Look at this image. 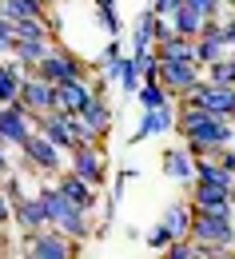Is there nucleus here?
I'll return each mask as SVG.
<instances>
[{
	"label": "nucleus",
	"mask_w": 235,
	"mask_h": 259,
	"mask_svg": "<svg viewBox=\"0 0 235 259\" xmlns=\"http://www.w3.org/2000/svg\"><path fill=\"white\" fill-rule=\"evenodd\" d=\"M96 4V16L108 28V36H120V16H116V0H92Z\"/></svg>",
	"instance_id": "nucleus-29"
},
{
	"label": "nucleus",
	"mask_w": 235,
	"mask_h": 259,
	"mask_svg": "<svg viewBox=\"0 0 235 259\" xmlns=\"http://www.w3.org/2000/svg\"><path fill=\"white\" fill-rule=\"evenodd\" d=\"M227 120H231V124H235V108H231V116H227Z\"/></svg>",
	"instance_id": "nucleus-43"
},
{
	"label": "nucleus",
	"mask_w": 235,
	"mask_h": 259,
	"mask_svg": "<svg viewBox=\"0 0 235 259\" xmlns=\"http://www.w3.org/2000/svg\"><path fill=\"white\" fill-rule=\"evenodd\" d=\"M28 116H48V112H56V88L52 84H44V80H36L28 76L24 84H20V100H16Z\"/></svg>",
	"instance_id": "nucleus-9"
},
{
	"label": "nucleus",
	"mask_w": 235,
	"mask_h": 259,
	"mask_svg": "<svg viewBox=\"0 0 235 259\" xmlns=\"http://www.w3.org/2000/svg\"><path fill=\"white\" fill-rule=\"evenodd\" d=\"M36 199H40V207H44L48 227H56L60 235L76 239V243H88V235H92V220H88L80 207H72V203H68L56 188H40V192H36Z\"/></svg>",
	"instance_id": "nucleus-2"
},
{
	"label": "nucleus",
	"mask_w": 235,
	"mask_h": 259,
	"mask_svg": "<svg viewBox=\"0 0 235 259\" xmlns=\"http://www.w3.org/2000/svg\"><path fill=\"white\" fill-rule=\"evenodd\" d=\"M156 28H160V20L152 16V8H144V12L135 16V24H132V36H128V44H132V56H135V52H148V48H156Z\"/></svg>",
	"instance_id": "nucleus-17"
},
{
	"label": "nucleus",
	"mask_w": 235,
	"mask_h": 259,
	"mask_svg": "<svg viewBox=\"0 0 235 259\" xmlns=\"http://www.w3.org/2000/svg\"><path fill=\"white\" fill-rule=\"evenodd\" d=\"M164 176L175 184H192L196 180V160L183 152V148H168L164 152Z\"/></svg>",
	"instance_id": "nucleus-18"
},
{
	"label": "nucleus",
	"mask_w": 235,
	"mask_h": 259,
	"mask_svg": "<svg viewBox=\"0 0 235 259\" xmlns=\"http://www.w3.org/2000/svg\"><path fill=\"white\" fill-rule=\"evenodd\" d=\"M12 224L20 227V235H24V231H44V227H48L44 207H40V199H36V195H24V199H16V203H12Z\"/></svg>",
	"instance_id": "nucleus-15"
},
{
	"label": "nucleus",
	"mask_w": 235,
	"mask_h": 259,
	"mask_svg": "<svg viewBox=\"0 0 235 259\" xmlns=\"http://www.w3.org/2000/svg\"><path fill=\"white\" fill-rule=\"evenodd\" d=\"M40 4H44V8H48V4H56V0H40Z\"/></svg>",
	"instance_id": "nucleus-42"
},
{
	"label": "nucleus",
	"mask_w": 235,
	"mask_h": 259,
	"mask_svg": "<svg viewBox=\"0 0 235 259\" xmlns=\"http://www.w3.org/2000/svg\"><path fill=\"white\" fill-rule=\"evenodd\" d=\"M0 259H4V255H0Z\"/></svg>",
	"instance_id": "nucleus-45"
},
{
	"label": "nucleus",
	"mask_w": 235,
	"mask_h": 259,
	"mask_svg": "<svg viewBox=\"0 0 235 259\" xmlns=\"http://www.w3.org/2000/svg\"><path fill=\"white\" fill-rule=\"evenodd\" d=\"M20 152H24V160L32 163L36 171H64V156H60L40 132H32V136L20 144Z\"/></svg>",
	"instance_id": "nucleus-11"
},
{
	"label": "nucleus",
	"mask_w": 235,
	"mask_h": 259,
	"mask_svg": "<svg viewBox=\"0 0 235 259\" xmlns=\"http://www.w3.org/2000/svg\"><path fill=\"white\" fill-rule=\"evenodd\" d=\"M168 132H175V104H164L160 112H144V116H139V128L132 132V144L168 136Z\"/></svg>",
	"instance_id": "nucleus-13"
},
{
	"label": "nucleus",
	"mask_w": 235,
	"mask_h": 259,
	"mask_svg": "<svg viewBox=\"0 0 235 259\" xmlns=\"http://www.w3.org/2000/svg\"><path fill=\"white\" fill-rule=\"evenodd\" d=\"M124 56V40L120 36H112L108 44H104V52H100V64H108V60H120Z\"/></svg>",
	"instance_id": "nucleus-36"
},
{
	"label": "nucleus",
	"mask_w": 235,
	"mask_h": 259,
	"mask_svg": "<svg viewBox=\"0 0 235 259\" xmlns=\"http://www.w3.org/2000/svg\"><path fill=\"white\" fill-rule=\"evenodd\" d=\"M92 84L88 80H68V84H56V112L64 116H80L88 104H92Z\"/></svg>",
	"instance_id": "nucleus-12"
},
{
	"label": "nucleus",
	"mask_w": 235,
	"mask_h": 259,
	"mask_svg": "<svg viewBox=\"0 0 235 259\" xmlns=\"http://www.w3.org/2000/svg\"><path fill=\"white\" fill-rule=\"evenodd\" d=\"M4 176H12V160H8L4 152H0V180H4Z\"/></svg>",
	"instance_id": "nucleus-40"
},
{
	"label": "nucleus",
	"mask_w": 235,
	"mask_h": 259,
	"mask_svg": "<svg viewBox=\"0 0 235 259\" xmlns=\"http://www.w3.org/2000/svg\"><path fill=\"white\" fill-rule=\"evenodd\" d=\"M56 192L64 195L72 207H80L84 215H92L96 203H100V192H96L92 184H84L80 176H72V171H60V176H56Z\"/></svg>",
	"instance_id": "nucleus-8"
},
{
	"label": "nucleus",
	"mask_w": 235,
	"mask_h": 259,
	"mask_svg": "<svg viewBox=\"0 0 235 259\" xmlns=\"http://www.w3.org/2000/svg\"><path fill=\"white\" fill-rule=\"evenodd\" d=\"M12 224V203L4 199V192H0V227H8Z\"/></svg>",
	"instance_id": "nucleus-39"
},
{
	"label": "nucleus",
	"mask_w": 235,
	"mask_h": 259,
	"mask_svg": "<svg viewBox=\"0 0 235 259\" xmlns=\"http://www.w3.org/2000/svg\"><path fill=\"white\" fill-rule=\"evenodd\" d=\"M164 259H192V239H171L164 247Z\"/></svg>",
	"instance_id": "nucleus-33"
},
{
	"label": "nucleus",
	"mask_w": 235,
	"mask_h": 259,
	"mask_svg": "<svg viewBox=\"0 0 235 259\" xmlns=\"http://www.w3.org/2000/svg\"><path fill=\"white\" fill-rule=\"evenodd\" d=\"M32 76L56 88V84H68V80H84V64H80L72 52H64V48H52V52L36 64Z\"/></svg>",
	"instance_id": "nucleus-5"
},
{
	"label": "nucleus",
	"mask_w": 235,
	"mask_h": 259,
	"mask_svg": "<svg viewBox=\"0 0 235 259\" xmlns=\"http://www.w3.org/2000/svg\"><path fill=\"white\" fill-rule=\"evenodd\" d=\"M80 120H84V124H88V132L100 140V136H108V128H112V104L96 92V96H92V104L80 112Z\"/></svg>",
	"instance_id": "nucleus-19"
},
{
	"label": "nucleus",
	"mask_w": 235,
	"mask_h": 259,
	"mask_svg": "<svg viewBox=\"0 0 235 259\" xmlns=\"http://www.w3.org/2000/svg\"><path fill=\"white\" fill-rule=\"evenodd\" d=\"M219 4H223V8H235V0H219Z\"/></svg>",
	"instance_id": "nucleus-41"
},
{
	"label": "nucleus",
	"mask_w": 235,
	"mask_h": 259,
	"mask_svg": "<svg viewBox=\"0 0 235 259\" xmlns=\"http://www.w3.org/2000/svg\"><path fill=\"white\" fill-rule=\"evenodd\" d=\"M144 80H139V72H135V64H132V56H128V64H124V76H120V92L124 96H135V88H139Z\"/></svg>",
	"instance_id": "nucleus-31"
},
{
	"label": "nucleus",
	"mask_w": 235,
	"mask_h": 259,
	"mask_svg": "<svg viewBox=\"0 0 235 259\" xmlns=\"http://www.w3.org/2000/svg\"><path fill=\"white\" fill-rule=\"evenodd\" d=\"M64 167L72 171V176H80L84 184H92V188H100L104 176H108V167H104V156H100V148H96V144H84V148H76V152L68 156Z\"/></svg>",
	"instance_id": "nucleus-7"
},
{
	"label": "nucleus",
	"mask_w": 235,
	"mask_h": 259,
	"mask_svg": "<svg viewBox=\"0 0 235 259\" xmlns=\"http://www.w3.org/2000/svg\"><path fill=\"white\" fill-rule=\"evenodd\" d=\"M227 259H235V247H231V251H227Z\"/></svg>",
	"instance_id": "nucleus-44"
},
{
	"label": "nucleus",
	"mask_w": 235,
	"mask_h": 259,
	"mask_svg": "<svg viewBox=\"0 0 235 259\" xmlns=\"http://www.w3.org/2000/svg\"><path fill=\"white\" fill-rule=\"evenodd\" d=\"M203 80L215 84V88H235V56H223V60L207 64L203 68Z\"/></svg>",
	"instance_id": "nucleus-23"
},
{
	"label": "nucleus",
	"mask_w": 235,
	"mask_h": 259,
	"mask_svg": "<svg viewBox=\"0 0 235 259\" xmlns=\"http://www.w3.org/2000/svg\"><path fill=\"white\" fill-rule=\"evenodd\" d=\"M175 132H179L183 140L203 144L211 156L235 144V124H231V120H223V116H207V112H203V108H196V104L175 108Z\"/></svg>",
	"instance_id": "nucleus-1"
},
{
	"label": "nucleus",
	"mask_w": 235,
	"mask_h": 259,
	"mask_svg": "<svg viewBox=\"0 0 235 259\" xmlns=\"http://www.w3.org/2000/svg\"><path fill=\"white\" fill-rule=\"evenodd\" d=\"M179 4H183V0H152V16H156V20H171V16L179 12Z\"/></svg>",
	"instance_id": "nucleus-32"
},
{
	"label": "nucleus",
	"mask_w": 235,
	"mask_h": 259,
	"mask_svg": "<svg viewBox=\"0 0 235 259\" xmlns=\"http://www.w3.org/2000/svg\"><path fill=\"white\" fill-rule=\"evenodd\" d=\"M20 84H24L20 64L16 60H0V104H16L20 100Z\"/></svg>",
	"instance_id": "nucleus-20"
},
{
	"label": "nucleus",
	"mask_w": 235,
	"mask_h": 259,
	"mask_svg": "<svg viewBox=\"0 0 235 259\" xmlns=\"http://www.w3.org/2000/svg\"><path fill=\"white\" fill-rule=\"evenodd\" d=\"M12 40H52V20L48 16L12 20Z\"/></svg>",
	"instance_id": "nucleus-21"
},
{
	"label": "nucleus",
	"mask_w": 235,
	"mask_h": 259,
	"mask_svg": "<svg viewBox=\"0 0 235 259\" xmlns=\"http://www.w3.org/2000/svg\"><path fill=\"white\" fill-rule=\"evenodd\" d=\"M0 12L8 20H32V16H44V4L40 0H0Z\"/></svg>",
	"instance_id": "nucleus-25"
},
{
	"label": "nucleus",
	"mask_w": 235,
	"mask_h": 259,
	"mask_svg": "<svg viewBox=\"0 0 235 259\" xmlns=\"http://www.w3.org/2000/svg\"><path fill=\"white\" fill-rule=\"evenodd\" d=\"M196 80H200V64H196V60H160V76H156V84L164 88V96H168L171 104L183 96Z\"/></svg>",
	"instance_id": "nucleus-6"
},
{
	"label": "nucleus",
	"mask_w": 235,
	"mask_h": 259,
	"mask_svg": "<svg viewBox=\"0 0 235 259\" xmlns=\"http://www.w3.org/2000/svg\"><path fill=\"white\" fill-rule=\"evenodd\" d=\"M192 259H227L223 247H207V243H192Z\"/></svg>",
	"instance_id": "nucleus-37"
},
{
	"label": "nucleus",
	"mask_w": 235,
	"mask_h": 259,
	"mask_svg": "<svg viewBox=\"0 0 235 259\" xmlns=\"http://www.w3.org/2000/svg\"><path fill=\"white\" fill-rule=\"evenodd\" d=\"M160 227L168 231L171 239H187V227H192V203H183V199L168 203L164 215H160Z\"/></svg>",
	"instance_id": "nucleus-16"
},
{
	"label": "nucleus",
	"mask_w": 235,
	"mask_h": 259,
	"mask_svg": "<svg viewBox=\"0 0 235 259\" xmlns=\"http://www.w3.org/2000/svg\"><path fill=\"white\" fill-rule=\"evenodd\" d=\"M187 203H192V211H219V215L235 211L231 192H227V188H215V184H196V192H192Z\"/></svg>",
	"instance_id": "nucleus-14"
},
{
	"label": "nucleus",
	"mask_w": 235,
	"mask_h": 259,
	"mask_svg": "<svg viewBox=\"0 0 235 259\" xmlns=\"http://www.w3.org/2000/svg\"><path fill=\"white\" fill-rule=\"evenodd\" d=\"M135 104H139V112H160V108L171 104V100L164 96L160 84H139V88H135Z\"/></svg>",
	"instance_id": "nucleus-27"
},
{
	"label": "nucleus",
	"mask_w": 235,
	"mask_h": 259,
	"mask_svg": "<svg viewBox=\"0 0 235 259\" xmlns=\"http://www.w3.org/2000/svg\"><path fill=\"white\" fill-rule=\"evenodd\" d=\"M183 8H192V12L203 16V20H219V12H223L219 0H183Z\"/></svg>",
	"instance_id": "nucleus-30"
},
{
	"label": "nucleus",
	"mask_w": 235,
	"mask_h": 259,
	"mask_svg": "<svg viewBox=\"0 0 235 259\" xmlns=\"http://www.w3.org/2000/svg\"><path fill=\"white\" fill-rule=\"evenodd\" d=\"M52 52V40H16V48H12V60H20V64H40L44 56Z\"/></svg>",
	"instance_id": "nucleus-22"
},
{
	"label": "nucleus",
	"mask_w": 235,
	"mask_h": 259,
	"mask_svg": "<svg viewBox=\"0 0 235 259\" xmlns=\"http://www.w3.org/2000/svg\"><path fill=\"white\" fill-rule=\"evenodd\" d=\"M168 24H171V32H175V36H183V40H196V36H200V28H203V16H196L192 8H183V4H179V12L171 16Z\"/></svg>",
	"instance_id": "nucleus-24"
},
{
	"label": "nucleus",
	"mask_w": 235,
	"mask_h": 259,
	"mask_svg": "<svg viewBox=\"0 0 235 259\" xmlns=\"http://www.w3.org/2000/svg\"><path fill=\"white\" fill-rule=\"evenodd\" d=\"M144 243H148L152 251H164V247H168V243H171V235H168V231H164V227H160V224H156V227H152V231H148V235H144Z\"/></svg>",
	"instance_id": "nucleus-34"
},
{
	"label": "nucleus",
	"mask_w": 235,
	"mask_h": 259,
	"mask_svg": "<svg viewBox=\"0 0 235 259\" xmlns=\"http://www.w3.org/2000/svg\"><path fill=\"white\" fill-rule=\"evenodd\" d=\"M152 52H156V60H192V40L171 36V40H160Z\"/></svg>",
	"instance_id": "nucleus-26"
},
{
	"label": "nucleus",
	"mask_w": 235,
	"mask_h": 259,
	"mask_svg": "<svg viewBox=\"0 0 235 259\" xmlns=\"http://www.w3.org/2000/svg\"><path fill=\"white\" fill-rule=\"evenodd\" d=\"M215 163H219L223 171H231V176H235V152H231V148H223V152H215Z\"/></svg>",
	"instance_id": "nucleus-38"
},
{
	"label": "nucleus",
	"mask_w": 235,
	"mask_h": 259,
	"mask_svg": "<svg viewBox=\"0 0 235 259\" xmlns=\"http://www.w3.org/2000/svg\"><path fill=\"white\" fill-rule=\"evenodd\" d=\"M219 28H223V48L235 52V12H231V16H227V12H219Z\"/></svg>",
	"instance_id": "nucleus-35"
},
{
	"label": "nucleus",
	"mask_w": 235,
	"mask_h": 259,
	"mask_svg": "<svg viewBox=\"0 0 235 259\" xmlns=\"http://www.w3.org/2000/svg\"><path fill=\"white\" fill-rule=\"evenodd\" d=\"M20 247L28 259H76L80 255V243L60 235L56 227H44V231H24L20 235Z\"/></svg>",
	"instance_id": "nucleus-4"
},
{
	"label": "nucleus",
	"mask_w": 235,
	"mask_h": 259,
	"mask_svg": "<svg viewBox=\"0 0 235 259\" xmlns=\"http://www.w3.org/2000/svg\"><path fill=\"white\" fill-rule=\"evenodd\" d=\"M32 132H36L32 116H28L20 104H0V136L8 140V148H20Z\"/></svg>",
	"instance_id": "nucleus-10"
},
{
	"label": "nucleus",
	"mask_w": 235,
	"mask_h": 259,
	"mask_svg": "<svg viewBox=\"0 0 235 259\" xmlns=\"http://www.w3.org/2000/svg\"><path fill=\"white\" fill-rule=\"evenodd\" d=\"M132 64H135V72H139V80H144V84H156V76H160V60H156V52H152V48H148V52H135Z\"/></svg>",
	"instance_id": "nucleus-28"
},
{
	"label": "nucleus",
	"mask_w": 235,
	"mask_h": 259,
	"mask_svg": "<svg viewBox=\"0 0 235 259\" xmlns=\"http://www.w3.org/2000/svg\"><path fill=\"white\" fill-rule=\"evenodd\" d=\"M192 243H207V247H235V211L219 215V211H192V227H187Z\"/></svg>",
	"instance_id": "nucleus-3"
}]
</instances>
